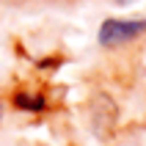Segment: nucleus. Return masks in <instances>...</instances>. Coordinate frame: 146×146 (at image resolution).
<instances>
[{"mask_svg": "<svg viewBox=\"0 0 146 146\" xmlns=\"http://www.w3.org/2000/svg\"><path fill=\"white\" fill-rule=\"evenodd\" d=\"M11 102H14V108H19V110H33V113H39V110L47 108V99L41 97V94H31V91H17Z\"/></svg>", "mask_w": 146, "mask_h": 146, "instance_id": "2", "label": "nucleus"}, {"mask_svg": "<svg viewBox=\"0 0 146 146\" xmlns=\"http://www.w3.org/2000/svg\"><path fill=\"white\" fill-rule=\"evenodd\" d=\"M143 33H146V19H116V17H110L99 25L97 39L102 47H124V44L141 39Z\"/></svg>", "mask_w": 146, "mask_h": 146, "instance_id": "1", "label": "nucleus"}]
</instances>
